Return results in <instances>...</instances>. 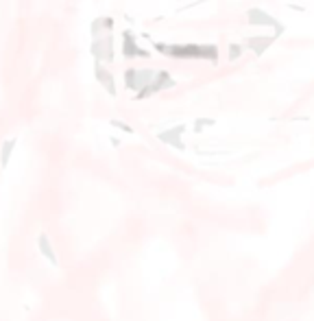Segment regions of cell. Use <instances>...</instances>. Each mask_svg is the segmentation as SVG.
Masks as SVG:
<instances>
[{
  "mask_svg": "<svg viewBox=\"0 0 314 321\" xmlns=\"http://www.w3.org/2000/svg\"><path fill=\"white\" fill-rule=\"evenodd\" d=\"M166 55L181 57V59H212L216 64L218 51L216 46H196V44H186V46H166Z\"/></svg>",
  "mask_w": 314,
  "mask_h": 321,
  "instance_id": "cell-1",
  "label": "cell"
},
{
  "mask_svg": "<svg viewBox=\"0 0 314 321\" xmlns=\"http://www.w3.org/2000/svg\"><path fill=\"white\" fill-rule=\"evenodd\" d=\"M90 53L98 64H112V59H114V40H112V35H107V37L103 35V37L92 40Z\"/></svg>",
  "mask_w": 314,
  "mask_h": 321,
  "instance_id": "cell-2",
  "label": "cell"
},
{
  "mask_svg": "<svg viewBox=\"0 0 314 321\" xmlns=\"http://www.w3.org/2000/svg\"><path fill=\"white\" fill-rule=\"evenodd\" d=\"M247 22L251 27H273L275 28V37L284 35V24L277 22L270 13H266L264 9H249L247 11Z\"/></svg>",
  "mask_w": 314,
  "mask_h": 321,
  "instance_id": "cell-3",
  "label": "cell"
},
{
  "mask_svg": "<svg viewBox=\"0 0 314 321\" xmlns=\"http://www.w3.org/2000/svg\"><path fill=\"white\" fill-rule=\"evenodd\" d=\"M37 251H40L42 258H44L48 265H52V267H61L59 256H57V251H55V245H52L50 236H48L46 232H42V234L37 236Z\"/></svg>",
  "mask_w": 314,
  "mask_h": 321,
  "instance_id": "cell-4",
  "label": "cell"
},
{
  "mask_svg": "<svg viewBox=\"0 0 314 321\" xmlns=\"http://www.w3.org/2000/svg\"><path fill=\"white\" fill-rule=\"evenodd\" d=\"M94 75H96V79H98V83L105 87V92H107L109 96H116L118 94V90H116V81H114V77H112V72L107 70L103 64H98L96 61L94 64Z\"/></svg>",
  "mask_w": 314,
  "mask_h": 321,
  "instance_id": "cell-5",
  "label": "cell"
},
{
  "mask_svg": "<svg viewBox=\"0 0 314 321\" xmlns=\"http://www.w3.org/2000/svg\"><path fill=\"white\" fill-rule=\"evenodd\" d=\"M183 131H186V125H177V127L157 134V138L162 140V142L172 144V147H177L179 151H183V149H186V147H183V142H181V134H183Z\"/></svg>",
  "mask_w": 314,
  "mask_h": 321,
  "instance_id": "cell-6",
  "label": "cell"
},
{
  "mask_svg": "<svg viewBox=\"0 0 314 321\" xmlns=\"http://www.w3.org/2000/svg\"><path fill=\"white\" fill-rule=\"evenodd\" d=\"M122 55L124 57H148V51H140L131 31L122 33Z\"/></svg>",
  "mask_w": 314,
  "mask_h": 321,
  "instance_id": "cell-7",
  "label": "cell"
},
{
  "mask_svg": "<svg viewBox=\"0 0 314 321\" xmlns=\"http://www.w3.org/2000/svg\"><path fill=\"white\" fill-rule=\"evenodd\" d=\"M18 147V138H7L2 144H0V168H7L9 162H11V155Z\"/></svg>",
  "mask_w": 314,
  "mask_h": 321,
  "instance_id": "cell-8",
  "label": "cell"
},
{
  "mask_svg": "<svg viewBox=\"0 0 314 321\" xmlns=\"http://www.w3.org/2000/svg\"><path fill=\"white\" fill-rule=\"evenodd\" d=\"M273 40H275V35H273V37H249V40H247V46L253 48L255 55H262V53L266 51L270 44H273Z\"/></svg>",
  "mask_w": 314,
  "mask_h": 321,
  "instance_id": "cell-9",
  "label": "cell"
},
{
  "mask_svg": "<svg viewBox=\"0 0 314 321\" xmlns=\"http://www.w3.org/2000/svg\"><path fill=\"white\" fill-rule=\"evenodd\" d=\"M124 85H127L129 90H138V70H135V68H129V70L124 72Z\"/></svg>",
  "mask_w": 314,
  "mask_h": 321,
  "instance_id": "cell-10",
  "label": "cell"
},
{
  "mask_svg": "<svg viewBox=\"0 0 314 321\" xmlns=\"http://www.w3.org/2000/svg\"><path fill=\"white\" fill-rule=\"evenodd\" d=\"M242 53H244V46H240V44H231V46H229V55H227V57H229V61H236L240 55H242Z\"/></svg>",
  "mask_w": 314,
  "mask_h": 321,
  "instance_id": "cell-11",
  "label": "cell"
},
{
  "mask_svg": "<svg viewBox=\"0 0 314 321\" xmlns=\"http://www.w3.org/2000/svg\"><path fill=\"white\" fill-rule=\"evenodd\" d=\"M109 125H112V127H116V129H122V131H127L129 135H133V134H135L133 127H129L127 123H122V120H118V118H112V120H109Z\"/></svg>",
  "mask_w": 314,
  "mask_h": 321,
  "instance_id": "cell-12",
  "label": "cell"
},
{
  "mask_svg": "<svg viewBox=\"0 0 314 321\" xmlns=\"http://www.w3.org/2000/svg\"><path fill=\"white\" fill-rule=\"evenodd\" d=\"M214 123H216L214 118H203V120H196V125H194V131H201L203 127H207V125H210V127H212V125H214Z\"/></svg>",
  "mask_w": 314,
  "mask_h": 321,
  "instance_id": "cell-13",
  "label": "cell"
}]
</instances>
